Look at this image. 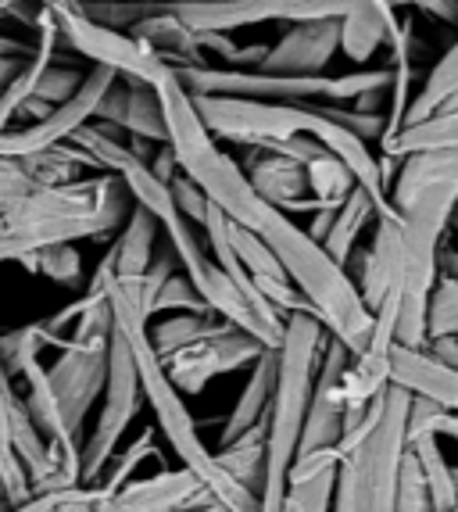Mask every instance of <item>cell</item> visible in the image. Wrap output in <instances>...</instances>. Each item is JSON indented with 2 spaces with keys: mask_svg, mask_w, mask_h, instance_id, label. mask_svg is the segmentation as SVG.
Wrapping results in <instances>:
<instances>
[{
  "mask_svg": "<svg viewBox=\"0 0 458 512\" xmlns=\"http://www.w3.org/2000/svg\"><path fill=\"white\" fill-rule=\"evenodd\" d=\"M165 104V119H169V144L179 158V169L187 172L190 180L201 183V190L212 197V205L226 212L233 222L247 226V230L262 237L290 280L297 283V291L305 294L308 305L315 308V316L323 319L326 330L351 348V355L365 351L369 337H373V308L365 305L362 291H358L355 276L330 255V251L290 219V212L276 208L255 190V183L247 180V172L240 162H233L222 151V140L212 129L204 126L201 115L194 108V97L179 76L165 79L158 86Z\"/></svg>",
  "mask_w": 458,
  "mask_h": 512,
  "instance_id": "obj_1",
  "label": "cell"
},
{
  "mask_svg": "<svg viewBox=\"0 0 458 512\" xmlns=\"http://www.w3.org/2000/svg\"><path fill=\"white\" fill-rule=\"evenodd\" d=\"M136 201L126 180L97 172L76 183H36L0 215V262H26L54 244L104 240L126 226Z\"/></svg>",
  "mask_w": 458,
  "mask_h": 512,
  "instance_id": "obj_2",
  "label": "cell"
},
{
  "mask_svg": "<svg viewBox=\"0 0 458 512\" xmlns=\"http://www.w3.org/2000/svg\"><path fill=\"white\" fill-rule=\"evenodd\" d=\"M111 312H115V326H119L122 337H126L129 348H133L136 369H140V387H144V402L154 409L158 430H162L165 441L172 444L176 459L183 462V466H190L204 484L212 487V495L219 498L222 505H229L233 512H258L255 491L229 477V473L222 470V462L215 459V452H208V444L201 441V430H197L194 416H190L187 402H183V391L172 384L162 355L154 351L151 319L122 294L119 283L111 287Z\"/></svg>",
  "mask_w": 458,
  "mask_h": 512,
  "instance_id": "obj_3",
  "label": "cell"
},
{
  "mask_svg": "<svg viewBox=\"0 0 458 512\" xmlns=\"http://www.w3.org/2000/svg\"><path fill=\"white\" fill-rule=\"evenodd\" d=\"M330 330L315 312H294L287 316V337L280 351V380L269 412V437H265V477L258 491V512H283L290 495V470L301 448L308 402L319 376Z\"/></svg>",
  "mask_w": 458,
  "mask_h": 512,
  "instance_id": "obj_4",
  "label": "cell"
},
{
  "mask_svg": "<svg viewBox=\"0 0 458 512\" xmlns=\"http://www.w3.org/2000/svg\"><path fill=\"white\" fill-rule=\"evenodd\" d=\"M408 405L412 394L391 384L369 434L340 455L330 512H398L401 462L408 455Z\"/></svg>",
  "mask_w": 458,
  "mask_h": 512,
  "instance_id": "obj_5",
  "label": "cell"
},
{
  "mask_svg": "<svg viewBox=\"0 0 458 512\" xmlns=\"http://www.w3.org/2000/svg\"><path fill=\"white\" fill-rule=\"evenodd\" d=\"M179 83L190 94L247 97V101H358L369 90H391L387 69H358L344 76H272L262 69H222V65H176Z\"/></svg>",
  "mask_w": 458,
  "mask_h": 512,
  "instance_id": "obj_6",
  "label": "cell"
},
{
  "mask_svg": "<svg viewBox=\"0 0 458 512\" xmlns=\"http://www.w3.org/2000/svg\"><path fill=\"white\" fill-rule=\"evenodd\" d=\"M54 11V22L61 29V40L72 47L76 54L90 58L94 65L119 72L126 79H140L147 86H162L165 79L176 76V65H169L165 58L140 43L126 29H111L97 18H90L83 11V0H40Z\"/></svg>",
  "mask_w": 458,
  "mask_h": 512,
  "instance_id": "obj_7",
  "label": "cell"
},
{
  "mask_svg": "<svg viewBox=\"0 0 458 512\" xmlns=\"http://www.w3.org/2000/svg\"><path fill=\"white\" fill-rule=\"evenodd\" d=\"M140 405H144L140 369H136L129 341L115 326L108 351V384H104L101 394V416H97V427L90 430L83 444V484H101V477L119 455V444L126 437L129 423L136 419V412H140Z\"/></svg>",
  "mask_w": 458,
  "mask_h": 512,
  "instance_id": "obj_8",
  "label": "cell"
},
{
  "mask_svg": "<svg viewBox=\"0 0 458 512\" xmlns=\"http://www.w3.org/2000/svg\"><path fill=\"white\" fill-rule=\"evenodd\" d=\"M358 0H172L190 29L233 33V29L265 26V22H312V18H344Z\"/></svg>",
  "mask_w": 458,
  "mask_h": 512,
  "instance_id": "obj_9",
  "label": "cell"
},
{
  "mask_svg": "<svg viewBox=\"0 0 458 512\" xmlns=\"http://www.w3.org/2000/svg\"><path fill=\"white\" fill-rule=\"evenodd\" d=\"M108 351L111 341L104 344H76L65 341L58 351V362L47 366V380L54 387L58 409L65 416L68 430L83 441V423L86 412L101 402L104 384H108Z\"/></svg>",
  "mask_w": 458,
  "mask_h": 512,
  "instance_id": "obj_10",
  "label": "cell"
},
{
  "mask_svg": "<svg viewBox=\"0 0 458 512\" xmlns=\"http://www.w3.org/2000/svg\"><path fill=\"white\" fill-rule=\"evenodd\" d=\"M265 351L269 348H265L258 337H251L247 330H229V333H222V337H212V341L190 344V348L176 351V355H169V359H162V362L179 391L201 394L215 376L255 366Z\"/></svg>",
  "mask_w": 458,
  "mask_h": 512,
  "instance_id": "obj_11",
  "label": "cell"
},
{
  "mask_svg": "<svg viewBox=\"0 0 458 512\" xmlns=\"http://www.w3.org/2000/svg\"><path fill=\"white\" fill-rule=\"evenodd\" d=\"M212 487L204 484L190 466L179 462V470H162L154 477L129 480L115 495L97 498V512H179L212 502Z\"/></svg>",
  "mask_w": 458,
  "mask_h": 512,
  "instance_id": "obj_12",
  "label": "cell"
},
{
  "mask_svg": "<svg viewBox=\"0 0 458 512\" xmlns=\"http://www.w3.org/2000/svg\"><path fill=\"white\" fill-rule=\"evenodd\" d=\"M337 51H340V18L294 22L269 47V54L262 61V72H272V76H326Z\"/></svg>",
  "mask_w": 458,
  "mask_h": 512,
  "instance_id": "obj_13",
  "label": "cell"
},
{
  "mask_svg": "<svg viewBox=\"0 0 458 512\" xmlns=\"http://www.w3.org/2000/svg\"><path fill=\"white\" fill-rule=\"evenodd\" d=\"M247 180L255 183V190L272 201L283 212H319V201L312 197V187H308V165L297 162V158H287L280 151H269V147H255L251 158L244 162Z\"/></svg>",
  "mask_w": 458,
  "mask_h": 512,
  "instance_id": "obj_14",
  "label": "cell"
},
{
  "mask_svg": "<svg viewBox=\"0 0 458 512\" xmlns=\"http://www.w3.org/2000/svg\"><path fill=\"white\" fill-rule=\"evenodd\" d=\"M391 384L405 387L408 394H423L441 402L448 412H458V369L437 359L430 348L394 344L391 348Z\"/></svg>",
  "mask_w": 458,
  "mask_h": 512,
  "instance_id": "obj_15",
  "label": "cell"
},
{
  "mask_svg": "<svg viewBox=\"0 0 458 512\" xmlns=\"http://www.w3.org/2000/svg\"><path fill=\"white\" fill-rule=\"evenodd\" d=\"M391 0H358L348 15L340 18V54L355 65H365L380 51L383 43H391V29L398 26Z\"/></svg>",
  "mask_w": 458,
  "mask_h": 512,
  "instance_id": "obj_16",
  "label": "cell"
},
{
  "mask_svg": "<svg viewBox=\"0 0 458 512\" xmlns=\"http://www.w3.org/2000/svg\"><path fill=\"white\" fill-rule=\"evenodd\" d=\"M276 380H280V351L269 348L262 359L251 366V373H247V384H244V391H240L233 412H229L226 430H222V437H219V448L229 441H237L240 434H247L251 427H258V423L269 419L272 398H276Z\"/></svg>",
  "mask_w": 458,
  "mask_h": 512,
  "instance_id": "obj_17",
  "label": "cell"
},
{
  "mask_svg": "<svg viewBox=\"0 0 458 512\" xmlns=\"http://www.w3.org/2000/svg\"><path fill=\"white\" fill-rule=\"evenodd\" d=\"M129 33L140 43H147V47H151L158 58L169 61V65H208V58H204V51H201V40H197L194 29L172 11V0H169V8L158 11V15H147L144 22H136Z\"/></svg>",
  "mask_w": 458,
  "mask_h": 512,
  "instance_id": "obj_18",
  "label": "cell"
},
{
  "mask_svg": "<svg viewBox=\"0 0 458 512\" xmlns=\"http://www.w3.org/2000/svg\"><path fill=\"white\" fill-rule=\"evenodd\" d=\"M229 330H240V326L222 319L215 308H204V312H172V316H162L158 323H151V341L154 351L162 359H169V355L190 348V344L212 341V337H222Z\"/></svg>",
  "mask_w": 458,
  "mask_h": 512,
  "instance_id": "obj_19",
  "label": "cell"
},
{
  "mask_svg": "<svg viewBox=\"0 0 458 512\" xmlns=\"http://www.w3.org/2000/svg\"><path fill=\"white\" fill-rule=\"evenodd\" d=\"M158 233H162V222L158 215L147 212L144 205H136L133 215L126 219V226L119 230V237L111 240V255H115V269H119V280L129 276H144L151 269L154 244H158Z\"/></svg>",
  "mask_w": 458,
  "mask_h": 512,
  "instance_id": "obj_20",
  "label": "cell"
},
{
  "mask_svg": "<svg viewBox=\"0 0 458 512\" xmlns=\"http://www.w3.org/2000/svg\"><path fill=\"white\" fill-rule=\"evenodd\" d=\"M383 154L387 158H408L416 151H455L458 147V108H441L426 115L423 122H412L391 140H383Z\"/></svg>",
  "mask_w": 458,
  "mask_h": 512,
  "instance_id": "obj_21",
  "label": "cell"
},
{
  "mask_svg": "<svg viewBox=\"0 0 458 512\" xmlns=\"http://www.w3.org/2000/svg\"><path fill=\"white\" fill-rule=\"evenodd\" d=\"M15 380H11L8 366H4V355H0V480H4V498L8 505H18L33 498V484H29V473L22 466V459L15 455V444H11V412H15Z\"/></svg>",
  "mask_w": 458,
  "mask_h": 512,
  "instance_id": "obj_22",
  "label": "cell"
},
{
  "mask_svg": "<svg viewBox=\"0 0 458 512\" xmlns=\"http://www.w3.org/2000/svg\"><path fill=\"white\" fill-rule=\"evenodd\" d=\"M376 219H380V208H376L373 194H369L365 187H355L348 201L337 208V215H333V226H330V233H326L323 248L348 269L351 255H355V248H358V237H362L365 226Z\"/></svg>",
  "mask_w": 458,
  "mask_h": 512,
  "instance_id": "obj_23",
  "label": "cell"
},
{
  "mask_svg": "<svg viewBox=\"0 0 458 512\" xmlns=\"http://www.w3.org/2000/svg\"><path fill=\"white\" fill-rule=\"evenodd\" d=\"M265 437H269V419L251 427L247 434H240L237 441L222 444L215 459L222 462V470L229 473L233 480H240L251 491H262V477H265Z\"/></svg>",
  "mask_w": 458,
  "mask_h": 512,
  "instance_id": "obj_24",
  "label": "cell"
},
{
  "mask_svg": "<svg viewBox=\"0 0 458 512\" xmlns=\"http://www.w3.org/2000/svg\"><path fill=\"white\" fill-rule=\"evenodd\" d=\"M455 94H458V40L451 43L441 58L433 61L430 76L423 79V86H419L416 97H412V108H408V115H405V126H412V122H423L426 115L441 111ZM405 126H401V129H405Z\"/></svg>",
  "mask_w": 458,
  "mask_h": 512,
  "instance_id": "obj_25",
  "label": "cell"
},
{
  "mask_svg": "<svg viewBox=\"0 0 458 512\" xmlns=\"http://www.w3.org/2000/svg\"><path fill=\"white\" fill-rule=\"evenodd\" d=\"M408 448L423 462L426 484H430V495H433V509L451 512L458 505V484H455V466H451L441 448V434H426L416 444H408Z\"/></svg>",
  "mask_w": 458,
  "mask_h": 512,
  "instance_id": "obj_26",
  "label": "cell"
},
{
  "mask_svg": "<svg viewBox=\"0 0 458 512\" xmlns=\"http://www.w3.org/2000/svg\"><path fill=\"white\" fill-rule=\"evenodd\" d=\"M308 187H312V197L323 208H340L351 197V190L358 187V180L337 154L323 151L319 158L308 162Z\"/></svg>",
  "mask_w": 458,
  "mask_h": 512,
  "instance_id": "obj_27",
  "label": "cell"
},
{
  "mask_svg": "<svg viewBox=\"0 0 458 512\" xmlns=\"http://www.w3.org/2000/svg\"><path fill=\"white\" fill-rule=\"evenodd\" d=\"M83 83H86V72L65 69V65H51V69L43 72V79H40V86H36L33 101L26 104V111H22V115H26L29 122L47 119V115H54L61 104L72 101V97L83 90Z\"/></svg>",
  "mask_w": 458,
  "mask_h": 512,
  "instance_id": "obj_28",
  "label": "cell"
},
{
  "mask_svg": "<svg viewBox=\"0 0 458 512\" xmlns=\"http://www.w3.org/2000/svg\"><path fill=\"white\" fill-rule=\"evenodd\" d=\"M226 237H229V244H233V251H237V258L244 262V269L255 276V280H290V273L283 269L280 258H276V251H272L262 237H255L247 226L229 219V215H226Z\"/></svg>",
  "mask_w": 458,
  "mask_h": 512,
  "instance_id": "obj_29",
  "label": "cell"
},
{
  "mask_svg": "<svg viewBox=\"0 0 458 512\" xmlns=\"http://www.w3.org/2000/svg\"><path fill=\"white\" fill-rule=\"evenodd\" d=\"M43 348H65V341H58L51 330H47V323H29V326H18V330L4 333L0 337V355H4V366H8L11 380H15L18 373H22V366H26L29 359H40Z\"/></svg>",
  "mask_w": 458,
  "mask_h": 512,
  "instance_id": "obj_30",
  "label": "cell"
},
{
  "mask_svg": "<svg viewBox=\"0 0 458 512\" xmlns=\"http://www.w3.org/2000/svg\"><path fill=\"white\" fill-rule=\"evenodd\" d=\"M29 273H40L54 283H65V287H79L83 283V255L76 251V244H54V248H43L36 255H29L26 262Z\"/></svg>",
  "mask_w": 458,
  "mask_h": 512,
  "instance_id": "obj_31",
  "label": "cell"
},
{
  "mask_svg": "<svg viewBox=\"0 0 458 512\" xmlns=\"http://www.w3.org/2000/svg\"><path fill=\"white\" fill-rule=\"evenodd\" d=\"M169 8V0H83V11L97 22L111 29H133L136 22H144L147 15Z\"/></svg>",
  "mask_w": 458,
  "mask_h": 512,
  "instance_id": "obj_32",
  "label": "cell"
},
{
  "mask_svg": "<svg viewBox=\"0 0 458 512\" xmlns=\"http://www.w3.org/2000/svg\"><path fill=\"white\" fill-rule=\"evenodd\" d=\"M154 455H158V448H154V430H144V434L129 444L126 452L115 455V462H111L108 473L101 477V484H97V487H101V498L115 495L119 487H126L129 480H133V473L140 470V462L154 459Z\"/></svg>",
  "mask_w": 458,
  "mask_h": 512,
  "instance_id": "obj_33",
  "label": "cell"
},
{
  "mask_svg": "<svg viewBox=\"0 0 458 512\" xmlns=\"http://www.w3.org/2000/svg\"><path fill=\"white\" fill-rule=\"evenodd\" d=\"M333 487H337V470L315 473V477H308V480H294L283 512H330Z\"/></svg>",
  "mask_w": 458,
  "mask_h": 512,
  "instance_id": "obj_34",
  "label": "cell"
},
{
  "mask_svg": "<svg viewBox=\"0 0 458 512\" xmlns=\"http://www.w3.org/2000/svg\"><path fill=\"white\" fill-rule=\"evenodd\" d=\"M398 512H437L433 509L430 484H426L423 462L408 448L405 462H401V484H398Z\"/></svg>",
  "mask_w": 458,
  "mask_h": 512,
  "instance_id": "obj_35",
  "label": "cell"
},
{
  "mask_svg": "<svg viewBox=\"0 0 458 512\" xmlns=\"http://www.w3.org/2000/svg\"><path fill=\"white\" fill-rule=\"evenodd\" d=\"M204 308H208V301L201 298V291L194 287V280L179 269V273H172L169 280H165L162 291H158L154 316H172V312H204Z\"/></svg>",
  "mask_w": 458,
  "mask_h": 512,
  "instance_id": "obj_36",
  "label": "cell"
},
{
  "mask_svg": "<svg viewBox=\"0 0 458 512\" xmlns=\"http://www.w3.org/2000/svg\"><path fill=\"white\" fill-rule=\"evenodd\" d=\"M458 337V276L441 273L430 298V337Z\"/></svg>",
  "mask_w": 458,
  "mask_h": 512,
  "instance_id": "obj_37",
  "label": "cell"
},
{
  "mask_svg": "<svg viewBox=\"0 0 458 512\" xmlns=\"http://www.w3.org/2000/svg\"><path fill=\"white\" fill-rule=\"evenodd\" d=\"M169 187H172V197H176V208L187 215V222H197V226H204V222H208V212H212V197L204 194L201 183L190 180L187 172H179Z\"/></svg>",
  "mask_w": 458,
  "mask_h": 512,
  "instance_id": "obj_38",
  "label": "cell"
},
{
  "mask_svg": "<svg viewBox=\"0 0 458 512\" xmlns=\"http://www.w3.org/2000/svg\"><path fill=\"white\" fill-rule=\"evenodd\" d=\"M444 405L433 402V398H423V394H412V405H408V444H416L419 437L437 434L444 419Z\"/></svg>",
  "mask_w": 458,
  "mask_h": 512,
  "instance_id": "obj_39",
  "label": "cell"
},
{
  "mask_svg": "<svg viewBox=\"0 0 458 512\" xmlns=\"http://www.w3.org/2000/svg\"><path fill=\"white\" fill-rule=\"evenodd\" d=\"M76 491H79V487H72V491H47V495H33V498H26V502L8 505V509H0V512H58L68 498L76 495Z\"/></svg>",
  "mask_w": 458,
  "mask_h": 512,
  "instance_id": "obj_40",
  "label": "cell"
},
{
  "mask_svg": "<svg viewBox=\"0 0 458 512\" xmlns=\"http://www.w3.org/2000/svg\"><path fill=\"white\" fill-rule=\"evenodd\" d=\"M423 15H430L433 22H444V26H458V0H423L419 4Z\"/></svg>",
  "mask_w": 458,
  "mask_h": 512,
  "instance_id": "obj_41",
  "label": "cell"
},
{
  "mask_svg": "<svg viewBox=\"0 0 458 512\" xmlns=\"http://www.w3.org/2000/svg\"><path fill=\"white\" fill-rule=\"evenodd\" d=\"M97 498H101V487H97V484H86V487H79L76 495L68 498V502L61 505L58 512H97L94 509Z\"/></svg>",
  "mask_w": 458,
  "mask_h": 512,
  "instance_id": "obj_42",
  "label": "cell"
},
{
  "mask_svg": "<svg viewBox=\"0 0 458 512\" xmlns=\"http://www.w3.org/2000/svg\"><path fill=\"white\" fill-rule=\"evenodd\" d=\"M0 58L26 61V58H33V47L22 43V40H11V36H0Z\"/></svg>",
  "mask_w": 458,
  "mask_h": 512,
  "instance_id": "obj_43",
  "label": "cell"
},
{
  "mask_svg": "<svg viewBox=\"0 0 458 512\" xmlns=\"http://www.w3.org/2000/svg\"><path fill=\"white\" fill-rule=\"evenodd\" d=\"M437 434L441 437H451V441L458 444V412H444L441 427H437Z\"/></svg>",
  "mask_w": 458,
  "mask_h": 512,
  "instance_id": "obj_44",
  "label": "cell"
},
{
  "mask_svg": "<svg viewBox=\"0 0 458 512\" xmlns=\"http://www.w3.org/2000/svg\"><path fill=\"white\" fill-rule=\"evenodd\" d=\"M29 61V58H26ZM26 61H11V58H0V90H4V86L11 83V76H15L18 69H22V65H26Z\"/></svg>",
  "mask_w": 458,
  "mask_h": 512,
  "instance_id": "obj_45",
  "label": "cell"
},
{
  "mask_svg": "<svg viewBox=\"0 0 458 512\" xmlns=\"http://www.w3.org/2000/svg\"><path fill=\"white\" fill-rule=\"evenodd\" d=\"M441 273L458 276V251H444V255H441Z\"/></svg>",
  "mask_w": 458,
  "mask_h": 512,
  "instance_id": "obj_46",
  "label": "cell"
},
{
  "mask_svg": "<svg viewBox=\"0 0 458 512\" xmlns=\"http://www.w3.org/2000/svg\"><path fill=\"white\" fill-rule=\"evenodd\" d=\"M179 512H233V509H229V505H222L219 498H212V502L194 505V509H179Z\"/></svg>",
  "mask_w": 458,
  "mask_h": 512,
  "instance_id": "obj_47",
  "label": "cell"
},
{
  "mask_svg": "<svg viewBox=\"0 0 458 512\" xmlns=\"http://www.w3.org/2000/svg\"><path fill=\"white\" fill-rule=\"evenodd\" d=\"M22 4H26V0H0V15H15Z\"/></svg>",
  "mask_w": 458,
  "mask_h": 512,
  "instance_id": "obj_48",
  "label": "cell"
},
{
  "mask_svg": "<svg viewBox=\"0 0 458 512\" xmlns=\"http://www.w3.org/2000/svg\"><path fill=\"white\" fill-rule=\"evenodd\" d=\"M444 108H458V94H455V97H451V101H448V104H444Z\"/></svg>",
  "mask_w": 458,
  "mask_h": 512,
  "instance_id": "obj_49",
  "label": "cell"
},
{
  "mask_svg": "<svg viewBox=\"0 0 458 512\" xmlns=\"http://www.w3.org/2000/svg\"><path fill=\"white\" fill-rule=\"evenodd\" d=\"M0 502H8V498H4V480H0Z\"/></svg>",
  "mask_w": 458,
  "mask_h": 512,
  "instance_id": "obj_50",
  "label": "cell"
},
{
  "mask_svg": "<svg viewBox=\"0 0 458 512\" xmlns=\"http://www.w3.org/2000/svg\"><path fill=\"white\" fill-rule=\"evenodd\" d=\"M451 230H458V212H455V219H451Z\"/></svg>",
  "mask_w": 458,
  "mask_h": 512,
  "instance_id": "obj_51",
  "label": "cell"
},
{
  "mask_svg": "<svg viewBox=\"0 0 458 512\" xmlns=\"http://www.w3.org/2000/svg\"><path fill=\"white\" fill-rule=\"evenodd\" d=\"M455 484H458V466H455Z\"/></svg>",
  "mask_w": 458,
  "mask_h": 512,
  "instance_id": "obj_52",
  "label": "cell"
}]
</instances>
